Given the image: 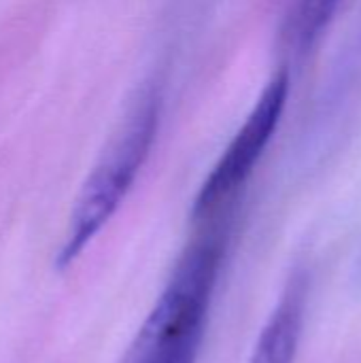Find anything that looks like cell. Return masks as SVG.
<instances>
[{
    "label": "cell",
    "mask_w": 361,
    "mask_h": 363,
    "mask_svg": "<svg viewBox=\"0 0 361 363\" xmlns=\"http://www.w3.org/2000/svg\"><path fill=\"white\" fill-rule=\"evenodd\" d=\"M340 0H300L298 6V40L302 47H313L321 32L336 15Z\"/></svg>",
    "instance_id": "8992f818"
},
{
    "label": "cell",
    "mask_w": 361,
    "mask_h": 363,
    "mask_svg": "<svg viewBox=\"0 0 361 363\" xmlns=\"http://www.w3.org/2000/svg\"><path fill=\"white\" fill-rule=\"evenodd\" d=\"M162 119V94L145 87L128 108L72 206L57 266H70L115 217L151 155Z\"/></svg>",
    "instance_id": "6da1fadb"
},
{
    "label": "cell",
    "mask_w": 361,
    "mask_h": 363,
    "mask_svg": "<svg viewBox=\"0 0 361 363\" xmlns=\"http://www.w3.org/2000/svg\"><path fill=\"white\" fill-rule=\"evenodd\" d=\"M226 247L215 232H200L187 245L140 330L138 363H198Z\"/></svg>",
    "instance_id": "7a4b0ae2"
},
{
    "label": "cell",
    "mask_w": 361,
    "mask_h": 363,
    "mask_svg": "<svg viewBox=\"0 0 361 363\" xmlns=\"http://www.w3.org/2000/svg\"><path fill=\"white\" fill-rule=\"evenodd\" d=\"M361 102V9L340 43L304 134L306 157H328L338 147Z\"/></svg>",
    "instance_id": "277c9868"
},
{
    "label": "cell",
    "mask_w": 361,
    "mask_h": 363,
    "mask_svg": "<svg viewBox=\"0 0 361 363\" xmlns=\"http://www.w3.org/2000/svg\"><path fill=\"white\" fill-rule=\"evenodd\" d=\"M355 283L361 285V253H360V259H357V264H355Z\"/></svg>",
    "instance_id": "52a82bcc"
},
{
    "label": "cell",
    "mask_w": 361,
    "mask_h": 363,
    "mask_svg": "<svg viewBox=\"0 0 361 363\" xmlns=\"http://www.w3.org/2000/svg\"><path fill=\"white\" fill-rule=\"evenodd\" d=\"M287 96L289 70L279 68L264 85L251 113L230 140L219 162L213 166L211 174L204 179L191 206V219L196 223H206L228 215L277 134Z\"/></svg>",
    "instance_id": "3957f363"
},
{
    "label": "cell",
    "mask_w": 361,
    "mask_h": 363,
    "mask_svg": "<svg viewBox=\"0 0 361 363\" xmlns=\"http://www.w3.org/2000/svg\"><path fill=\"white\" fill-rule=\"evenodd\" d=\"M309 306V277L298 270L281 291L247 363H296Z\"/></svg>",
    "instance_id": "5b68a950"
}]
</instances>
